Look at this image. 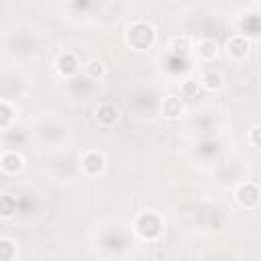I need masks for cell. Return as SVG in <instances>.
<instances>
[{"label":"cell","instance_id":"cell-13","mask_svg":"<svg viewBox=\"0 0 261 261\" xmlns=\"http://www.w3.org/2000/svg\"><path fill=\"white\" fill-rule=\"evenodd\" d=\"M16 212V200L12 196H2L0 198V214L2 216H12Z\"/></svg>","mask_w":261,"mask_h":261},{"label":"cell","instance_id":"cell-2","mask_svg":"<svg viewBox=\"0 0 261 261\" xmlns=\"http://www.w3.org/2000/svg\"><path fill=\"white\" fill-rule=\"evenodd\" d=\"M135 228H137V232H139L143 239L155 241V239L161 234V230H163V222H161V218H159L155 212H145V214H141V216L137 218Z\"/></svg>","mask_w":261,"mask_h":261},{"label":"cell","instance_id":"cell-8","mask_svg":"<svg viewBox=\"0 0 261 261\" xmlns=\"http://www.w3.org/2000/svg\"><path fill=\"white\" fill-rule=\"evenodd\" d=\"M226 51H228L234 59H241V57H245L247 51H249V41H247L243 35H234V37L228 39V43H226Z\"/></svg>","mask_w":261,"mask_h":261},{"label":"cell","instance_id":"cell-4","mask_svg":"<svg viewBox=\"0 0 261 261\" xmlns=\"http://www.w3.org/2000/svg\"><path fill=\"white\" fill-rule=\"evenodd\" d=\"M82 169H84L88 175H98V173H102V169H104V157H102L100 153H96V151L84 153V157H82Z\"/></svg>","mask_w":261,"mask_h":261},{"label":"cell","instance_id":"cell-16","mask_svg":"<svg viewBox=\"0 0 261 261\" xmlns=\"http://www.w3.org/2000/svg\"><path fill=\"white\" fill-rule=\"evenodd\" d=\"M249 139H251V143H253V145L261 147V124H255V126L251 128V133H249Z\"/></svg>","mask_w":261,"mask_h":261},{"label":"cell","instance_id":"cell-14","mask_svg":"<svg viewBox=\"0 0 261 261\" xmlns=\"http://www.w3.org/2000/svg\"><path fill=\"white\" fill-rule=\"evenodd\" d=\"M86 71H88L90 77H100V75L104 73V65H102V61H98V59H90V61L86 63Z\"/></svg>","mask_w":261,"mask_h":261},{"label":"cell","instance_id":"cell-6","mask_svg":"<svg viewBox=\"0 0 261 261\" xmlns=\"http://www.w3.org/2000/svg\"><path fill=\"white\" fill-rule=\"evenodd\" d=\"M118 116H120L118 108H116L114 104H110V102L100 104L98 110H96V118H98V122L104 124V126H112V124L118 120Z\"/></svg>","mask_w":261,"mask_h":261},{"label":"cell","instance_id":"cell-9","mask_svg":"<svg viewBox=\"0 0 261 261\" xmlns=\"http://www.w3.org/2000/svg\"><path fill=\"white\" fill-rule=\"evenodd\" d=\"M161 112H163L167 118L179 116V114L184 112V102H181V98H177V96H167V98L163 100V104H161Z\"/></svg>","mask_w":261,"mask_h":261},{"label":"cell","instance_id":"cell-15","mask_svg":"<svg viewBox=\"0 0 261 261\" xmlns=\"http://www.w3.org/2000/svg\"><path fill=\"white\" fill-rule=\"evenodd\" d=\"M10 120H12V108H10L6 102H2V104H0V126L6 128Z\"/></svg>","mask_w":261,"mask_h":261},{"label":"cell","instance_id":"cell-12","mask_svg":"<svg viewBox=\"0 0 261 261\" xmlns=\"http://www.w3.org/2000/svg\"><path fill=\"white\" fill-rule=\"evenodd\" d=\"M16 255V245L10 239H2L0 241V259L2 261H10Z\"/></svg>","mask_w":261,"mask_h":261},{"label":"cell","instance_id":"cell-1","mask_svg":"<svg viewBox=\"0 0 261 261\" xmlns=\"http://www.w3.org/2000/svg\"><path fill=\"white\" fill-rule=\"evenodd\" d=\"M153 39H155L153 27L147 24V22H143V20L133 22V24L128 27V31H126V41H128V45L135 47V49H139V51L147 49V47L153 43Z\"/></svg>","mask_w":261,"mask_h":261},{"label":"cell","instance_id":"cell-7","mask_svg":"<svg viewBox=\"0 0 261 261\" xmlns=\"http://www.w3.org/2000/svg\"><path fill=\"white\" fill-rule=\"evenodd\" d=\"M0 165H2V171H4V173L12 175V173L20 171V167H22V157H20L16 151H6V153H2Z\"/></svg>","mask_w":261,"mask_h":261},{"label":"cell","instance_id":"cell-10","mask_svg":"<svg viewBox=\"0 0 261 261\" xmlns=\"http://www.w3.org/2000/svg\"><path fill=\"white\" fill-rule=\"evenodd\" d=\"M202 84H204V88H206V90H218V88H222L224 77H222V73H220V71L212 69V71H206V73H204Z\"/></svg>","mask_w":261,"mask_h":261},{"label":"cell","instance_id":"cell-3","mask_svg":"<svg viewBox=\"0 0 261 261\" xmlns=\"http://www.w3.org/2000/svg\"><path fill=\"white\" fill-rule=\"evenodd\" d=\"M261 200V192L255 184H243L239 190H237V202L245 208H255Z\"/></svg>","mask_w":261,"mask_h":261},{"label":"cell","instance_id":"cell-11","mask_svg":"<svg viewBox=\"0 0 261 261\" xmlns=\"http://www.w3.org/2000/svg\"><path fill=\"white\" fill-rule=\"evenodd\" d=\"M196 51H198V55H200L202 59L210 61V59L216 57V43L210 41V39H204V41L198 43V49H196Z\"/></svg>","mask_w":261,"mask_h":261},{"label":"cell","instance_id":"cell-5","mask_svg":"<svg viewBox=\"0 0 261 261\" xmlns=\"http://www.w3.org/2000/svg\"><path fill=\"white\" fill-rule=\"evenodd\" d=\"M55 67H57V71L61 73V75H73L75 71H77V67H80V63H77V59H75V55L73 53H69V51H65V53H61L57 59H55Z\"/></svg>","mask_w":261,"mask_h":261}]
</instances>
